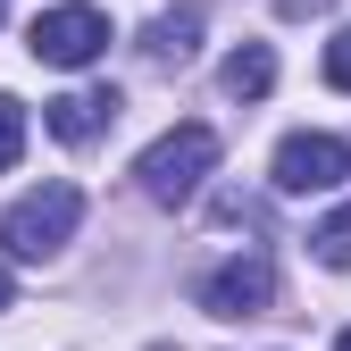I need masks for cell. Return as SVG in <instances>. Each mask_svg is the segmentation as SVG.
<instances>
[{
  "instance_id": "obj_1",
  "label": "cell",
  "mask_w": 351,
  "mask_h": 351,
  "mask_svg": "<svg viewBox=\"0 0 351 351\" xmlns=\"http://www.w3.org/2000/svg\"><path fill=\"white\" fill-rule=\"evenodd\" d=\"M209 167H217V134H209V125H167V134L134 159V184H143V201H159V209H184V201L201 193Z\"/></svg>"
},
{
  "instance_id": "obj_15",
  "label": "cell",
  "mask_w": 351,
  "mask_h": 351,
  "mask_svg": "<svg viewBox=\"0 0 351 351\" xmlns=\"http://www.w3.org/2000/svg\"><path fill=\"white\" fill-rule=\"evenodd\" d=\"M0 17H9V0H0Z\"/></svg>"
},
{
  "instance_id": "obj_2",
  "label": "cell",
  "mask_w": 351,
  "mask_h": 351,
  "mask_svg": "<svg viewBox=\"0 0 351 351\" xmlns=\"http://www.w3.org/2000/svg\"><path fill=\"white\" fill-rule=\"evenodd\" d=\"M75 226H84V193L75 184H42V193H25L0 217V243H9V259H51Z\"/></svg>"
},
{
  "instance_id": "obj_14",
  "label": "cell",
  "mask_w": 351,
  "mask_h": 351,
  "mask_svg": "<svg viewBox=\"0 0 351 351\" xmlns=\"http://www.w3.org/2000/svg\"><path fill=\"white\" fill-rule=\"evenodd\" d=\"M335 351H351V335H343V343H335Z\"/></svg>"
},
{
  "instance_id": "obj_9",
  "label": "cell",
  "mask_w": 351,
  "mask_h": 351,
  "mask_svg": "<svg viewBox=\"0 0 351 351\" xmlns=\"http://www.w3.org/2000/svg\"><path fill=\"white\" fill-rule=\"evenodd\" d=\"M310 243H318L326 268H351V201H343L335 217H318V234H310Z\"/></svg>"
},
{
  "instance_id": "obj_3",
  "label": "cell",
  "mask_w": 351,
  "mask_h": 351,
  "mask_svg": "<svg viewBox=\"0 0 351 351\" xmlns=\"http://www.w3.org/2000/svg\"><path fill=\"white\" fill-rule=\"evenodd\" d=\"M201 310L209 318H268L276 310V259L268 251H234V259H217V268L201 276Z\"/></svg>"
},
{
  "instance_id": "obj_8",
  "label": "cell",
  "mask_w": 351,
  "mask_h": 351,
  "mask_svg": "<svg viewBox=\"0 0 351 351\" xmlns=\"http://www.w3.org/2000/svg\"><path fill=\"white\" fill-rule=\"evenodd\" d=\"M217 84H226L234 101H268V84H276V51H268V42H243V51H226Z\"/></svg>"
},
{
  "instance_id": "obj_6",
  "label": "cell",
  "mask_w": 351,
  "mask_h": 351,
  "mask_svg": "<svg viewBox=\"0 0 351 351\" xmlns=\"http://www.w3.org/2000/svg\"><path fill=\"white\" fill-rule=\"evenodd\" d=\"M117 109H125V101L109 93V84H93V93H59V101H51V134H59V143H101L109 125H117Z\"/></svg>"
},
{
  "instance_id": "obj_12",
  "label": "cell",
  "mask_w": 351,
  "mask_h": 351,
  "mask_svg": "<svg viewBox=\"0 0 351 351\" xmlns=\"http://www.w3.org/2000/svg\"><path fill=\"white\" fill-rule=\"evenodd\" d=\"M318 9H335V0H276V17H318Z\"/></svg>"
},
{
  "instance_id": "obj_4",
  "label": "cell",
  "mask_w": 351,
  "mask_h": 351,
  "mask_svg": "<svg viewBox=\"0 0 351 351\" xmlns=\"http://www.w3.org/2000/svg\"><path fill=\"white\" fill-rule=\"evenodd\" d=\"M34 59L42 67H93L101 51H109V17L93 9V0H59V9H42L34 17Z\"/></svg>"
},
{
  "instance_id": "obj_7",
  "label": "cell",
  "mask_w": 351,
  "mask_h": 351,
  "mask_svg": "<svg viewBox=\"0 0 351 351\" xmlns=\"http://www.w3.org/2000/svg\"><path fill=\"white\" fill-rule=\"evenodd\" d=\"M193 51H201V0H176V9H159L143 25V59L151 67H184Z\"/></svg>"
},
{
  "instance_id": "obj_5",
  "label": "cell",
  "mask_w": 351,
  "mask_h": 351,
  "mask_svg": "<svg viewBox=\"0 0 351 351\" xmlns=\"http://www.w3.org/2000/svg\"><path fill=\"white\" fill-rule=\"evenodd\" d=\"M343 176H351L343 134H285L276 143V193H335Z\"/></svg>"
},
{
  "instance_id": "obj_11",
  "label": "cell",
  "mask_w": 351,
  "mask_h": 351,
  "mask_svg": "<svg viewBox=\"0 0 351 351\" xmlns=\"http://www.w3.org/2000/svg\"><path fill=\"white\" fill-rule=\"evenodd\" d=\"M326 84H335V93H351V25L326 42Z\"/></svg>"
},
{
  "instance_id": "obj_13",
  "label": "cell",
  "mask_w": 351,
  "mask_h": 351,
  "mask_svg": "<svg viewBox=\"0 0 351 351\" xmlns=\"http://www.w3.org/2000/svg\"><path fill=\"white\" fill-rule=\"evenodd\" d=\"M0 310H9V268H0Z\"/></svg>"
},
{
  "instance_id": "obj_10",
  "label": "cell",
  "mask_w": 351,
  "mask_h": 351,
  "mask_svg": "<svg viewBox=\"0 0 351 351\" xmlns=\"http://www.w3.org/2000/svg\"><path fill=\"white\" fill-rule=\"evenodd\" d=\"M17 151H25V109H17L9 93H0V176L17 167Z\"/></svg>"
}]
</instances>
